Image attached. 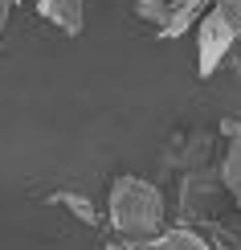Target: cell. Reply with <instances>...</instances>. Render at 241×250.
Here are the masks:
<instances>
[{
  "label": "cell",
  "instance_id": "1",
  "mask_svg": "<svg viewBox=\"0 0 241 250\" xmlns=\"http://www.w3.org/2000/svg\"><path fill=\"white\" fill-rule=\"evenodd\" d=\"M107 226H111V238H119L123 246L131 242H143V238H155L167 226V201H164V189L143 176H114L111 181V193H107Z\"/></svg>",
  "mask_w": 241,
  "mask_h": 250
},
{
  "label": "cell",
  "instance_id": "2",
  "mask_svg": "<svg viewBox=\"0 0 241 250\" xmlns=\"http://www.w3.org/2000/svg\"><path fill=\"white\" fill-rule=\"evenodd\" d=\"M221 66L241 70V0H208L196 21V74L213 78Z\"/></svg>",
  "mask_w": 241,
  "mask_h": 250
},
{
  "label": "cell",
  "instance_id": "3",
  "mask_svg": "<svg viewBox=\"0 0 241 250\" xmlns=\"http://www.w3.org/2000/svg\"><path fill=\"white\" fill-rule=\"evenodd\" d=\"M229 193L221 185L217 168H192L180 176V193H176V213L180 226H196V230H217L225 222Z\"/></svg>",
  "mask_w": 241,
  "mask_h": 250
},
{
  "label": "cell",
  "instance_id": "4",
  "mask_svg": "<svg viewBox=\"0 0 241 250\" xmlns=\"http://www.w3.org/2000/svg\"><path fill=\"white\" fill-rule=\"evenodd\" d=\"M208 164H213V135L208 131H180L164 148V168L192 172V168H208Z\"/></svg>",
  "mask_w": 241,
  "mask_h": 250
},
{
  "label": "cell",
  "instance_id": "5",
  "mask_svg": "<svg viewBox=\"0 0 241 250\" xmlns=\"http://www.w3.org/2000/svg\"><path fill=\"white\" fill-rule=\"evenodd\" d=\"M221 135H225V152L217 160V176L229 193V205L241 209V119H221Z\"/></svg>",
  "mask_w": 241,
  "mask_h": 250
},
{
  "label": "cell",
  "instance_id": "6",
  "mask_svg": "<svg viewBox=\"0 0 241 250\" xmlns=\"http://www.w3.org/2000/svg\"><path fill=\"white\" fill-rule=\"evenodd\" d=\"M127 250H213V238L196 226H164L155 238L131 242Z\"/></svg>",
  "mask_w": 241,
  "mask_h": 250
},
{
  "label": "cell",
  "instance_id": "7",
  "mask_svg": "<svg viewBox=\"0 0 241 250\" xmlns=\"http://www.w3.org/2000/svg\"><path fill=\"white\" fill-rule=\"evenodd\" d=\"M29 4H33L54 29H61L66 37H78L82 33V21H86L82 0H29Z\"/></svg>",
  "mask_w": 241,
  "mask_h": 250
},
{
  "label": "cell",
  "instance_id": "8",
  "mask_svg": "<svg viewBox=\"0 0 241 250\" xmlns=\"http://www.w3.org/2000/svg\"><path fill=\"white\" fill-rule=\"evenodd\" d=\"M54 205H66L70 213L78 217V222H86V226H98L102 222V213H98V205L90 201V197H82V193H74V189H61V193H54L49 197Z\"/></svg>",
  "mask_w": 241,
  "mask_h": 250
},
{
  "label": "cell",
  "instance_id": "9",
  "mask_svg": "<svg viewBox=\"0 0 241 250\" xmlns=\"http://www.w3.org/2000/svg\"><path fill=\"white\" fill-rule=\"evenodd\" d=\"M13 4L17 0H0V37H4V25H8V17H13Z\"/></svg>",
  "mask_w": 241,
  "mask_h": 250
},
{
  "label": "cell",
  "instance_id": "10",
  "mask_svg": "<svg viewBox=\"0 0 241 250\" xmlns=\"http://www.w3.org/2000/svg\"><path fill=\"white\" fill-rule=\"evenodd\" d=\"M102 250H127V246H123V242H119V238H111V242H107V246H102Z\"/></svg>",
  "mask_w": 241,
  "mask_h": 250
}]
</instances>
